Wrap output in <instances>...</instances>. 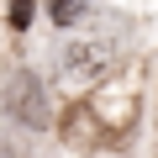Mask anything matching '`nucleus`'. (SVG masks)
Returning a JSON list of instances; mask_svg holds the SVG:
<instances>
[{"label": "nucleus", "mask_w": 158, "mask_h": 158, "mask_svg": "<svg viewBox=\"0 0 158 158\" xmlns=\"http://www.w3.org/2000/svg\"><path fill=\"white\" fill-rule=\"evenodd\" d=\"M111 74V42L100 37H79L58 53V79L63 85H100Z\"/></svg>", "instance_id": "nucleus-1"}, {"label": "nucleus", "mask_w": 158, "mask_h": 158, "mask_svg": "<svg viewBox=\"0 0 158 158\" xmlns=\"http://www.w3.org/2000/svg\"><path fill=\"white\" fill-rule=\"evenodd\" d=\"M6 116H16L21 127H48V95H42V79L37 74H11V85H6Z\"/></svg>", "instance_id": "nucleus-2"}, {"label": "nucleus", "mask_w": 158, "mask_h": 158, "mask_svg": "<svg viewBox=\"0 0 158 158\" xmlns=\"http://www.w3.org/2000/svg\"><path fill=\"white\" fill-rule=\"evenodd\" d=\"M58 137H63L69 148H79V153L111 142V132H106V121H100V111H95L90 100H74V106L58 116Z\"/></svg>", "instance_id": "nucleus-3"}, {"label": "nucleus", "mask_w": 158, "mask_h": 158, "mask_svg": "<svg viewBox=\"0 0 158 158\" xmlns=\"http://www.w3.org/2000/svg\"><path fill=\"white\" fill-rule=\"evenodd\" d=\"M95 111H100V121H106V132H111V142L121 137V132H132V116H137V95L127 90V85H106L95 100H90Z\"/></svg>", "instance_id": "nucleus-4"}, {"label": "nucleus", "mask_w": 158, "mask_h": 158, "mask_svg": "<svg viewBox=\"0 0 158 158\" xmlns=\"http://www.w3.org/2000/svg\"><path fill=\"white\" fill-rule=\"evenodd\" d=\"M85 11H90V0H48V16H53V27H74Z\"/></svg>", "instance_id": "nucleus-5"}, {"label": "nucleus", "mask_w": 158, "mask_h": 158, "mask_svg": "<svg viewBox=\"0 0 158 158\" xmlns=\"http://www.w3.org/2000/svg\"><path fill=\"white\" fill-rule=\"evenodd\" d=\"M6 16H11V27L21 32V27L32 21V0H11V11H6Z\"/></svg>", "instance_id": "nucleus-6"}]
</instances>
